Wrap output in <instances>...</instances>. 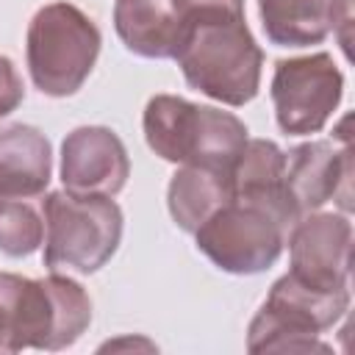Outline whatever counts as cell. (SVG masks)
<instances>
[{
    "label": "cell",
    "instance_id": "11",
    "mask_svg": "<svg viewBox=\"0 0 355 355\" xmlns=\"http://www.w3.org/2000/svg\"><path fill=\"white\" fill-rule=\"evenodd\" d=\"M130 178L122 139L105 125H80L61 141V183L72 194L116 197Z\"/></svg>",
    "mask_w": 355,
    "mask_h": 355
},
{
    "label": "cell",
    "instance_id": "18",
    "mask_svg": "<svg viewBox=\"0 0 355 355\" xmlns=\"http://www.w3.org/2000/svg\"><path fill=\"white\" fill-rule=\"evenodd\" d=\"M172 6L178 8L183 28L214 14H244V0H172Z\"/></svg>",
    "mask_w": 355,
    "mask_h": 355
},
{
    "label": "cell",
    "instance_id": "12",
    "mask_svg": "<svg viewBox=\"0 0 355 355\" xmlns=\"http://www.w3.org/2000/svg\"><path fill=\"white\" fill-rule=\"evenodd\" d=\"M114 31L133 55L158 61L175 58L186 33L172 0H116Z\"/></svg>",
    "mask_w": 355,
    "mask_h": 355
},
{
    "label": "cell",
    "instance_id": "17",
    "mask_svg": "<svg viewBox=\"0 0 355 355\" xmlns=\"http://www.w3.org/2000/svg\"><path fill=\"white\" fill-rule=\"evenodd\" d=\"M44 241V214L39 197L0 194V252L28 258Z\"/></svg>",
    "mask_w": 355,
    "mask_h": 355
},
{
    "label": "cell",
    "instance_id": "7",
    "mask_svg": "<svg viewBox=\"0 0 355 355\" xmlns=\"http://www.w3.org/2000/svg\"><path fill=\"white\" fill-rule=\"evenodd\" d=\"M291 225L266 205L233 197L197 230V250L227 275H261L283 255Z\"/></svg>",
    "mask_w": 355,
    "mask_h": 355
},
{
    "label": "cell",
    "instance_id": "2",
    "mask_svg": "<svg viewBox=\"0 0 355 355\" xmlns=\"http://www.w3.org/2000/svg\"><path fill=\"white\" fill-rule=\"evenodd\" d=\"M89 322L80 286L58 272L33 280L0 272V352H58L78 341Z\"/></svg>",
    "mask_w": 355,
    "mask_h": 355
},
{
    "label": "cell",
    "instance_id": "10",
    "mask_svg": "<svg viewBox=\"0 0 355 355\" xmlns=\"http://www.w3.org/2000/svg\"><path fill=\"white\" fill-rule=\"evenodd\" d=\"M288 200L297 216L336 200L341 214L352 211V150L349 141H302L286 153L283 169Z\"/></svg>",
    "mask_w": 355,
    "mask_h": 355
},
{
    "label": "cell",
    "instance_id": "8",
    "mask_svg": "<svg viewBox=\"0 0 355 355\" xmlns=\"http://www.w3.org/2000/svg\"><path fill=\"white\" fill-rule=\"evenodd\" d=\"M277 128L288 136L319 133L344 97V75L330 53L280 58L272 75Z\"/></svg>",
    "mask_w": 355,
    "mask_h": 355
},
{
    "label": "cell",
    "instance_id": "16",
    "mask_svg": "<svg viewBox=\"0 0 355 355\" xmlns=\"http://www.w3.org/2000/svg\"><path fill=\"white\" fill-rule=\"evenodd\" d=\"M336 0H258L261 28L277 47H311L333 31Z\"/></svg>",
    "mask_w": 355,
    "mask_h": 355
},
{
    "label": "cell",
    "instance_id": "19",
    "mask_svg": "<svg viewBox=\"0 0 355 355\" xmlns=\"http://www.w3.org/2000/svg\"><path fill=\"white\" fill-rule=\"evenodd\" d=\"M25 100V83L8 55H0V119L17 111Z\"/></svg>",
    "mask_w": 355,
    "mask_h": 355
},
{
    "label": "cell",
    "instance_id": "3",
    "mask_svg": "<svg viewBox=\"0 0 355 355\" xmlns=\"http://www.w3.org/2000/svg\"><path fill=\"white\" fill-rule=\"evenodd\" d=\"M147 147L169 164L233 166L247 144V125L222 108L200 105L178 94H155L141 116Z\"/></svg>",
    "mask_w": 355,
    "mask_h": 355
},
{
    "label": "cell",
    "instance_id": "13",
    "mask_svg": "<svg viewBox=\"0 0 355 355\" xmlns=\"http://www.w3.org/2000/svg\"><path fill=\"white\" fill-rule=\"evenodd\" d=\"M53 178L50 139L33 125L0 128V194L42 197Z\"/></svg>",
    "mask_w": 355,
    "mask_h": 355
},
{
    "label": "cell",
    "instance_id": "6",
    "mask_svg": "<svg viewBox=\"0 0 355 355\" xmlns=\"http://www.w3.org/2000/svg\"><path fill=\"white\" fill-rule=\"evenodd\" d=\"M349 308V288H313L294 275H283L272 283L263 305L250 319L247 349L250 352H330V344L319 341L324 330H333Z\"/></svg>",
    "mask_w": 355,
    "mask_h": 355
},
{
    "label": "cell",
    "instance_id": "14",
    "mask_svg": "<svg viewBox=\"0 0 355 355\" xmlns=\"http://www.w3.org/2000/svg\"><path fill=\"white\" fill-rule=\"evenodd\" d=\"M286 153L269 139H247L241 153L236 155L230 175H233V197L258 202L280 214L291 227L300 219L283 180Z\"/></svg>",
    "mask_w": 355,
    "mask_h": 355
},
{
    "label": "cell",
    "instance_id": "5",
    "mask_svg": "<svg viewBox=\"0 0 355 355\" xmlns=\"http://www.w3.org/2000/svg\"><path fill=\"white\" fill-rule=\"evenodd\" d=\"M103 47L100 28L78 6H42L28 22L25 61L33 86L47 97L75 94L92 75Z\"/></svg>",
    "mask_w": 355,
    "mask_h": 355
},
{
    "label": "cell",
    "instance_id": "1",
    "mask_svg": "<svg viewBox=\"0 0 355 355\" xmlns=\"http://www.w3.org/2000/svg\"><path fill=\"white\" fill-rule=\"evenodd\" d=\"M175 61L191 89L230 108L247 105L261 89L263 50L244 14H214L189 22Z\"/></svg>",
    "mask_w": 355,
    "mask_h": 355
},
{
    "label": "cell",
    "instance_id": "9",
    "mask_svg": "<svg viewBox=\"0 0 355 355\" xmlns=\"http://www.w3.org/2000/svg\"><path fill=\"white\" fill-rule=\"evenodd\" d=\"M288 258L297 280L313 288H349L352 266V222L347 214L311 211L288 230Z\"/></svg>",
    "mask_w": 355,
    "mask_h": 355
},
{
    "label": "cell",
    "instance_id": "4",
    "mask_svg": "<svg viewBox=\"0 0 355 355\" xmlns=\"http://www.w3.org/2000/svg\"><path fill=\"white\" fill-rule=\"evenodd\" d=\"M44 214V266L50 272H100L122 241V208L114 197L50 191L42 200Z\"/></svg>",
    "mask_w": 355,
    "mask_h": 355
},
{
    "label": "cell",
    "instance_id": "15",
    "mask_svg": "<svg viewBox=\"0 0 355 355\" xmlns=\"http://www.w3.org/2000/svg\"><path fill=\"white\" fill-rule=\"evenodd\" d=\"M233 200L230 166L183 164L166 186V208L183 233H194L214 211Z\"/></svg>",
    "mask_w": 355,
    "mask_h": 355
}]
</instances>
